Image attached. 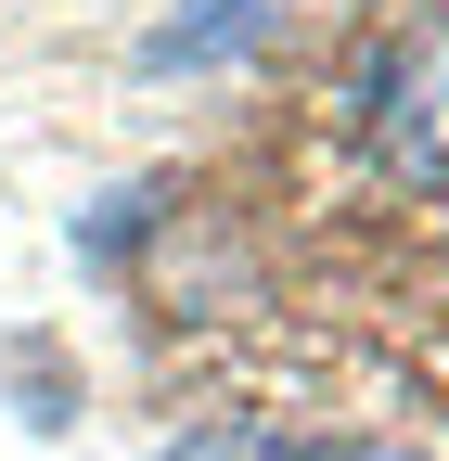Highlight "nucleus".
I'll use <instances>...</instances> for the list:
<instances>
[{"instance_id":"f257e3e1","label":"nucleus","mask_w":449,"mask_h":461,"mask_svg":"<svg viewBox=\"0 0 449 461\" xmlns=\"http://www.w3.org/2000/svg\"><path fill=\"white\" fill-rule=\"evenodd\" d=\"M372 141L411 193H449V14H424L372 65Z\"/></svg>"},{"instance_id":"f03ea898","label":"nucleus","mask_w":449,"mask_h":461,"mask_svg":"<svg viewBox=\"0 0 449 461\" xmlns=\"http://www.w3.org/2000/svg\"><path fill=\"white\" fill-rule=\"evenodd\" d=\"M270 26H283V0H206V14H180V26H154L142 51H154V65H232V51H257Z\"/></svg>"},{"instance_id":"7ed1b4c3","label":"nucleus","mask_w":449,"mask_h":461,"mask_svg":"<svg viewBox=\"0 0 449 461\" xmlns=\"http://www.w3.org/2000/svg\"><path fill=\"white\" fill-rule=\"evenodd\" d=\"M154 461H399V448H360V436H270V423H218V436H180Z\"/></svg>"}]
</instances>
